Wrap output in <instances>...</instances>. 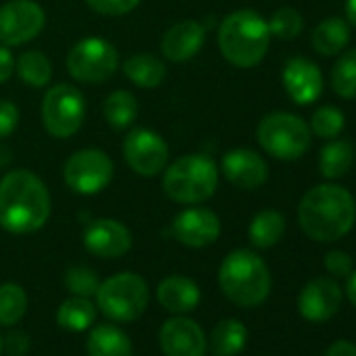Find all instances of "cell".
<instances>
[{"instance_id":"6da1fadb","label":"cell","mask_w":356,"mask_h":356,"mask_svg":"<svg viewBox=\"0 0 356 356\" xmlns=\"http://www.w3.org/2000/svg\"><path fill=\"white\" fill-rule=\"evenodd\" d=\"M51 193L30 170H11L0 178V227L13 235H30L51 218Z\"/></svg>"},{"instance_id":"7a4b0ae2","label":"cell","mask_w":356,"mask_h":356,"mask_svg":"<svg viewBox=\"0 0 356 356\" xmlns=\"http://www.w3.org/2000/svg\"><path fill=\"white\" fill-rule=\"evenodd\" d=\"M302 231L314 241H337L350 233L356 220V202L339 185H318L306 191L298 208Z\"/></svg>"},{"instance_id":"3957f363","label":"cell","mask_w":356,"mask_h":356,"mask_svg":"<svg viewBox=\"0 0 356 356\" xmlns=\"http://www.w3.org/2000/svg\"><path fill=\"white\" fill-rule=\"evenodd\" d=\"M268 47V22L252 9H241L227 15L218 28V49L222 57L237 67L248 70L258 65Z\"/></svg>"},{"instance_id":"277c9868","label":"cell","mask_w":356,"mask_h":356,"mask_svg":"<svg viewBox=\"0 0 356 356\" xmlns=\"http://www.w3.org/2000/svg\"><path fill=\"white\" fill-rule=\"evenodd\" d=\"M163 193L183 206L208 202L218 187V165L210 155L189 153L174 159L163 170Z\"/></svg>"},{"instance_id":"5b68a950","label":"cell","mask_w":356,"mask_h":356,"mask_svg":"<svg viewBox=\"0 0 356 356\" xmlns=\"http://www.w3.org/2000/svg\"><path fill=\"white\" fill-rule=\"evenodd\" d=\"M218 285L222 293L237 306H260L270 293V273L266 262L250 252H231L218 268Z\"/></svg>"},{"instance_id":"8992f818","label":"cell","mask_w":356,"mask_h":356,"mask_svg":"<svg viewBox=\"0 0 356 356\" xmlns=\"http://www.w3.org/2000/svg\"><path fill=\"white\" fill-rule=\"evenodd\" d=\"M97 306L118 323L136 321L149 304V287L140 275L120 273L105 279L97 289Z\"/></svg>"},{"instance_id":"52a82bcc","label":"cell","mask_w":356,"mask_h":356,"mask_svg":"<svg viewBox=\"0 0 356 356\" xmlns=\"http://www.w3.org/2000/svg\"><path fill=\"white\" fill-rule=\"evenodd\" d=\"M260 147L283 161L302 157L310 147V126L287 111H273L258 124Z\"/></svg>"},{"instance_id":"ba28073f","label":"cell","mask_w":356,"mask_h":356,"mask_svg":"<svg viewBox=\"0 0 356 356\" xmlns=\"http://www.w3.org/2000/svg\"><path fill=\"white\" fill-rule=\"evenodd\" d=\"M65 67L70 76L84 84H101L107 82L120 67L118 49L99 36H88L74 44L67 53Z\"/></svg>"},{"instance_id":"9c48e42d","label":"cell","mask_w":356,"mask_h":356,"mask_svg":"<svg viewBox=\"0 0 356 356\" xmlns=\"http://www.w3.org/2000/svg\"><path fill=\"white\" fill-rule=\"evenodd\" d=\"M86 118V99L80 88L70 84L51 86L42 99V122L51 136L70 138L74 136Z\"/></svg>"},{"instance_id":"30bf717a","label":"cell","mask_w":356,"mask_h":356,"mask_svg":"<svg viewBox=\"0 0 356 356\" xmlns=\"http://www.w3.org/2000/svg\"><path fill=\"white\" fill-rule=\"evenodd\" d=\"M113 161L101 149H80L65 159L63 181L78 195H97L109 187Z\"/></svg>"},{"instance_id":"8fae6325","label":"cell","mask_w":356,"mask_h":356,"mask_svg":"<svg viewBox=\"0 0 356 356\" xmlns=\"http://www.w3.org/2000/svg\"><path fill=\"white\" fill-rule=\"evenodd\" d=\"M47 24L44 9L36 0H9L0 7V44L22 47L34 40Z\"/></svg>"},{"instance_id":"7c38bea8","label":"cell","mask_w":356,"mask_h":356,"mask_svg":"<svg viewBox=\"0 0 356 356\" xmlns=\"http://www.w3.org/2000/svg\"><path fill=\"white\" fill-rule=\"evenodd\" d=\"M124 159L140 176H157L170 161V147L161 134L149 128H134L124 138Z\"/></svg>"},{"instance_id":"4fadbf2b","label":"cell","mask_w":356,"mask_h":356,"mask_svg":"<svg viewBox=\"0 0 356 356\" xmlns=\"http://www.w3.org/2000/svg\"><path fill=\"white\" fill-rule=\"evenodd\" d=\"M172 235L187 248H208L220 237V218L208 208H187L174 218Z\"/></svg>"},{"instance_id":"5bb4252c","label":"cell","mask_w":356,"mask_h":356,"mask_svg":"<svg viewBox=\"0 0 356 356\" xmlns=\"http://www.w3.org/2000/svg\"><path fill=\"white\" fill-rule=\"evenodd\" d=\"M159 346L165 356H206L204 329L187 316H172L159 329Z\"/></svg>"},{"instance_id":"9a60e30c","label":"cell","mask_w":356,"mask_h":356,"mask_svg":"<svg viewBox=\"0 0 356 356\" xmlns=\"http://www.w3.org/2000/svg\"><path fill=\"white\" fill-rule=\"evenodd\" d=\"M84 248L97 258H122L132 248L130 231L113 218H97L82 233Z\"/></svg>"},{"instance_id":"2e32d148","label":"cell","mask_w":356,"mask_h":356,"mask_svg":"<svg viewBox=\"0 0 356 356\" xmlns=\"http://www.w3.org/2000/svg\"><path fill=\"white\" fill-rule=\"evenodd\" d=\"M341 298V287L333 279L316 277L302 287L298 296V310L306 321L323 323L337 312Z\"/></svg>"},{"instance_id":"e0dca14e","label":"cell","mask_w":356,"mask_h":356,"mask_svg":"<svg viewBox=\"0 0 356 356\" xmlns=\"http://www.w3.org/2000/svg\"><path fill=\"white\" fill-rule=\"evenodd\" d=\"M220 170L225 178L239 189H258L268 181V165L264 157L252 149H231L222 155Z\"/></svg>"},{"instance_id":"ac0fdd59","label":"cell","mask_w":356,"mask_h":356,"mask_svg":"<svg viewBox=\"0 0 356 356\" xmlns=\"http://www.w3.org/2000/svg\"><path fill=\"white\" fill-rule=\"evenodd\" d=\"M283 86L293 103L310 105L323 92V74L316 63L296 57L283 67Z\"/></svg>"},{"instance_id":"d6986e66","label":"cell","mask_w":356,"mask_h":356,"mask_svg":"<svg viewBox=\"0 0 356 356\" xmlns=\"http://www.w3.org/2000/svg\"><path fill=\"white\" fill-rule=\"evenodd\" d=\"M206 44V28L195 19H185L172 26L161 38V53L174 63L193 59Z\"/></svg>"},{"instance_id":"ffe728a7","label":"cell","mask_w":356,"mask_h":356,"mask_svg":"<svg viewBox=\"0 0 356 356\" xmlns=\"http://www.w3.org/2000/svg\"><path fill=\"white\" fill-rule=\"evenodd\" d=\"M157 300L168 312L185 314L197 308L202 300V291L193 279L183 275H170L157 285Z\"/></svg>"},{"instance_id":"44dd1931","label":"cell","mask_w":356,"mask_h":356,"mask_svg":"<svg viewBox=\"0 0 356 356\" xmlns=\"http://www.w3.org/2000/svg\"><path fill=\"white\" fill-rule=\"evenodd\" d=\"M88 356H132L130 337L115 325H97L86 339Z\"/></svg>"},{"instance_id":"7402d4cb","label":"cell","mask_w":356,"mask_h":356,"mask_svg":"<svg viewBox=\"0 0 356 356\" xmlns=\"http://www.w3.org/2000/svg\"><path fill=\"white\" fill-rule=\"evenodd\" d=\"M122 72L134 86L145 88V90L157 88L165 80L163 61H159L157 57L149 53H138V55L128 57L122 65Z\"/></svg>"},{"instance_id":"603a6c76","label":"cell","mask_w":356,"mask_h":356,"mask_svg":"<svg viewBox=\"0 0 356 356\" xmlns=\"http://www.w3.org/2000/svg\"><path fill=\"white\" fill-rule=\"evenodd\" d=\"M350 40V26L339 17L323 19L312 32V47L318 55H339Z\"/></svg>"},{"instance_id":"cb8c5ba5","label":"cell","mask_w":356,"mask_h":356,"mask_svg":"<svg viewBox=\"0 0 356 356\" xmlns=\"http://www.w3.org/2000/svg\"><path fill=\"white\" fill-rule=\"evenodd\" d=\"M250 241L258 250H268L277 245L285 235V218L277 210H262L250 222Z\"/></svg>"},{"instance_id":"d4e9b609","label":"cell","mask_w":356,"mask_h":356,"mask_svg":"<svg viewBox=\"0 0 356 356\" xmlns=\"http://www.w3.org/2000/svg\"><path fill=\"white\" fill-rule=\"evenodd\" d=\"M248 343V329L237 318L220 321L212 331V354L214 356H235Z\"/></svg>"},{"instance_id":"484cf974","label":"cell","mask_w":356,"mask_h":356,"mask_svg":"<svg viewBox=\"0 0 356 356\" xmlns=\"http://www.w3.org/2000/svg\"><path fill=\"white\" fill-rule=\"evenodd\" d=\"M95 318H97L95 304L88 298H82V296H74V298L65 300L57 310L59 327H63L67 331H76V333L90 329Z\"/></svg>"},{"instance_id":"4316f807","label":"cell","mask_w":356,"mask_h":356,"mask_svg":"<svg viewBox=\"0 0 356 356\" xmlns=\"http://www.w3.org/2000/svg\"><path fill=\"white\" fill-rule=\"evenodd\" d=\"M103 115L115 130H124L134 124L138 115V101L128 90H113L103 103Z\"/></svg>"},{"instance_id":"83f0119b","label":"cell","mask_w":356,"mask_h":356,"mask_svg":"<svg viewBox=\"0 0 356 356\" xmlns=\"http://www.w3.org/2000/svg\"><path fill=\"white\" fill-rule=\"evenodd\" d=\"M15 72L32 88H44L53 80V63L42 51H26L17 59Z\"/></svg>"},{"instance_id":"f1b7e54d","label":"cell","mask_w":356,"mask_h":356,"mask_svg":"<svg viewBox=\"0 0 356 356\" xmlns=\"http://www.w3.org/2000/svg\"><path fill=\"white\" fill-rule=\"evenodd\" d=\"M354 161V147L348 140H329L321 149L318 168L325 178H341Z\"/></svg>"},{"instance_id":"f546056e","label":"cell","mask_w":356,"mask_h":356,"mask_svg":"<svg viewBox=\"0 0 356 356\" xmlns=\"http://www.w3.org/2000/svg\"><path fill=\"white\" fill-rule=\"evenodd\" d=\"M28 310L26 289L17 283L0 285V325L13 327L17 325Z\"/></svg>"},{"instance_id":"4dcf8cb0","label":"cell","mask_w":356,"mask_h":356,"mask_svg":"<svg viewBox=\"0 0 356 356\" xmlns=\"http://www.w3.org/2000/svg\"><path fill=\"white\" fill-rule=\"evenodd\" d=\"M331 86L341 99H356V49L341 55L331 70Z\"/></svg>"},{"instance_id":"1f68e13d","label":"cell","mask_w":356,"mask_h":356,"mask_svg":"<svg viewBox=\"0 0 356 356\" xmlns=\"http://www.w3.org/2000/svg\"><path fill=\"white\" fill-rule=\"evenodd\" d=\"M346 118L337 107H318L312 113V122H310V132H314L318 138H335L341 130H343Z\"/></svg>"},{"instance_id":"d6a6232c","label":"cell","mask_w":356,"mask_h":356,"mask_svg":"<svg viewBox=\"0 0 356 356\" xmlns=\"http://www.w3.org/2000/svg\"><path fill=\"white\" fill-rule=\"evenodd\" d=\"M302 28H304V19L291 7H283V9L275 11L268 22L270 36H277L279 40H293L296 36H300Z\"/></svg>"},{"instance_id":"836d02e7","label":"cell","mask_w":356,"mask_h":356,"mask_svg":"<svg viewBox=\"0 0 356 356\" xmlns=\"http://www.w3.org/2000/svg\"><path fill=\"white\" fill-rule=\"evenodd\" d=\"M101 281L97 277V273L88 266H72L65 273V287L74 293V296H82V298H90L97 293Z\"/></svg>"},{"instance_id":"e575fe53","label":"cell","mask_w":356,"mask_h":356,"mask_svg":"<svg viewBox=\"0 0 356 356\" xmlns=\"http://www.w3.org/2000/svg\"><path fill=\"white\" fill-rule=\"evenodd\" d=\"M140 0H86V5L107 17H120V15H128L130 11H134L138 7Z\"/></svg>"},{"instance_id":"d590c367","label":"cell","mask_w":356,"mask_h":356,"mask_svg":"<svg viewBox=\"0 0 356 356\" xmlns=\"http://www.w3.org/2000/svg\"><path fill=\"white\" fill-rule=\"evenodd\" d=\"M19 124V109L13 101L0 99V140L13 134Z\"/></svg>"},{"instance_id":"8d00e7d4","label":"cell","mask_w":356,"mask_h":356,"mask_svg":"<svg viewBox=\"0 0 356 356\" xmlns=\"http://www.w3.org/2000/svg\"><path fill=\"white\" fill-rule=\"evenodd\" d=\"M325 268L333 277H350L352 273V258L346 252L333 250L325 256Z\"/></svg>"},{"instance_id":"74e56055","label":"cell","mask_w":356,"mask_h":356,"mask_svg":"<svg viewBox=\"0 0 356 356\" xmlns=\"http://www.w3.org/2000/svg\"><path fill=\"white\" fill-rule=\"evenodd\" d=\"M15 63H17V59L13 57L11 49L0 44V84L7 82V80L13 76V72H15Z\"/></svg>"},{"instance_id":"f35d334b","label":"cell","mask_w":356,"mask_h":356,"mask_svg":"<svg viewBox=\"0 0 356 356\" xmlns=\"http://www.w3.org/2000/svg\"><path fill=\"white\" fill-rule=\"evenodd\" d=\"M325 356H356V343L348 339H337L327 348Z\"/></svg>"},{"instance_id":"ab89813d","label":"cell","mask_w":356,"mask_h":356,"mask_svg":"<svg viewBox=\"0 0 356 356\" xmlns=\"http://www.w3.org/2000/svg\"><path fill=\"white\" fill-rule=\"evenodd\" d=\"M7 350H9L13 356L24 354V352L28 350V337H26L24 333H11V335L7 337Z\"/></svg>"},{"instance_id":"60d3db41","label":"cell","mask_w":356,"mask_h":356,"mask_svg":"<svg viewBox=\"0 0 356 356\" xmlns=\"http://www.w3.org/2000/svg\"><path fill=\"white\" fill-rule=\"evenodd\" d=\"M346 296H348V300L356 306V273H350V277H348Z\"/></svg>"},{"instance_id":"b9f144b4","label":"cell","mask_w":356,"mask_h":356,"mask_svg":"<svg viewBox=\"0 0 356 356\" xmlns=\"http://www.w3.org/2000/svg\"><path fill=\"white\" fill-rule=\"evenodd\" d=\"M346 17L352 26H356V0H348L346 3Z\"/></svg>"},{"instance_id":"7bdbcfd3","label":"cell","mask_w":356,"mask_h":356,"mask_svg":"<svg viewBox=\"0 0 356 356\" xmlns=\"http://www.w3.org/2000/svg\"><path fill=\"white\" fill-rule=\"evenodd\" d=\"M0 354H3V339H0Z\"/></svg>"}]
</instances>
